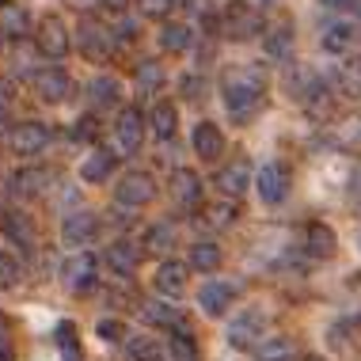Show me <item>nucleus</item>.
<instances>
[{"label":"nucleus","instance_id":"obj_1","mask_svg":"<svg viewBox=\"0 0 361 361\" xmlns=\"http://www.w3.org/2000/svg\"><path fill=\"white\" fill-rule=\"evenodd\" d=\"M221 92H224V111H228L236 122H247L251 114L259 111L267 80H262L259 69H232L228 76H224Z\"/></svg>","mask_w":361,"mask_h":361},{"label":"nucleus","instance_id":"obj_2","mask_svg":"<svg viewBox=\"0 0 361 361\" xmlns=\"http://www.w3.org/2000/svg\"><path fill=\"white\" fill-rule=\"evenodd\" d=\"M262 31V16L255 4L247 0H228L224 4V16H221V35L232 38V42H247Z\"/></svg>","mask_w":361,"mask_h":361},{"label":"nucleus","instance_id":"obj_3","mask_svg":"<svg viewBox=\"0 0 361 361\" xmlns=\"http://www.w3.org/2000/svg\"><path fill=\"white\" fill-rule=\"evenodd\" d=\"M152 198H156V179L149 171H126L118 179V187H114V202L126 209H141Z\"/></svg>","mask_w":361,"mask_h":361},{"label":"nucleus","instance_id":"obj_4","mask_svg":"<svg viewBox=\"0 0 361 361\" xmlns=\"http://www.w3.org/2000/svg\"><path fill=\"white\" fill-rule=\"evenodd\" d=\"M61 281H65V289H69V293H76V297L92 293L95 286H99V262H95V255H87V251L73 255L61 267Z\"/></svg>","mask_w":361,"mask_h":361},{"label":"nucleus","instance_id":"obj_5","mask_svg":"<svg viewBox=\"0 0 361 361\" xmlns=\"http://www.w3.org/2000/svg\"><path fill=\"white\" fill-rule=\"evenodd\" d=\"M35 42H38V54L54 57V61L73 50V35H69V27H65L61 16H46L42 23H38V31H35Z\"/></svg>","mask_w":361,"mask_h":361},{"label":"nucleus","instance_id":"obj_6","mask_svg":"<svg viewBox=\"0 0 361 361\" xmlns=\"http://www.w3.org/2000/svg\"><path fill=\"white\" fill-rule=\"evenodd\" d=\"M114 31L106 23H99V19H84L80 27H76V46H80L84 57H92V61H106L114 50Z\"/></svg>","mask_w":361,"mask_h":361},{"label":"nucleus","instance_id":"obj_7","mask_svg":"<svg viewBox=\"0 0 361 361\" xmlns=\"http://www.w3.org/2000/svg\"><path fill=\"white\" fill-rule=\"evenodd\" d=\"M50 141H54V130L46 122H23V126H16L12 137H8L16 156H38V152H46Z\"/></svg>","mask_w":361,"mask_h":361},{"label":"nucleus","instance_id":"obj_8","mask_svg":"<svg viewBox=\"0 0 361 361\" xmlns=\"http://www.w3.org/2000/svg\"><path fill=\"white\" fill-rule=\"evenodd\" d=\"M145 114L137 111V106H122L118 111V122H114V137H118V149L126 156H137L141 141H145Z\"/></svg>","mask_w":361,"mask_h":361},{"label":"nucleus","instance_id":"obj_9","mask_svg":"<svg viewBox=\"0 0 361 361\" xmlns=\"http://www.w3.org/2000/svg\"><path fill=\"white\" fill-rule=\"evenodd\" d=\"M99 236V217H95L92 209H73L65 213L61 221V240L69 243V247H84V243H92Z\"/></svg>","mask_w":361,"mask_h":361},{"label":"nucleus","instance_id":"obj_10","mask_svg":"<svg viewBox=\"0 0 361 361\" xmlns=\"http://www.w3.org/2000/svg\"><path fill=\"white\" fill-rule=\"evenodd\" d=\"M217 190L224 194V198H240V194H247L251 187H255V171H251L247 160H232L228 168L217 171Z\"/></svg>","mask_w":361,"mask_h":361},{"label":"nucleus","instance_id":"obj_11","mask_svg":"<svg viewBox=\"0 0 361 361\" xmlns=\"http://www.w3.org/2000/svg\"><path fill=\"white\" fill-rule=\"evenodd\" d=\"M255 190L267 206H278L281 198L289 194V171L281 164H262L259 175H255Z\"/></svg>","mask_w":361,"mask_h":361},{"label":"nucleus","instance_id":"obj_12","mask_svg":"<svg viewBox=\"0 0 361 361\" xmlns=\"http://www.w3.org/2000/svg\"><path fill=\"white\" fill-rule=\"evenodd\" d=\"M300 103H305L308 118H316V122L331 118V111H335V95H331V87L324 80H316V76H308V84L300 87Z\"/></svg>","mask_w":361,"mask_h":361},{"label":"nucleus","instance_id":"obj_13","mask_svg":"<svg viewBox=\"0 0 361 361\" xmlns=\"http://www.w3.org/2000/svg\"><path fill=\"white\" fill-rule=\"evenodd\" d=\"M187 270H190L187 262H175V259L160 262V270H156V278H152L156 293L168 297V300H179L183 293H187Z\"/></svg>","mask_w":361,"mask_h":361},{"label":"nucleus","instance_id":"obj_14","mask_svg":"<svg viewBox=\"0 0 361 361\" xmlns=\"http://www.w3.org/2000/svg\"><path fill=\"white\" fill-rule=\"evenodd\" d=\"M8 190L16 194V198H42L46 190H50V171L46 168H19L12 179H8Z\"/></svg>","mask_w":361,"mask_h":361},{"label":"nucleus","instance_id":"obj_15","mask_svg":"<svg viewBox=\"0 0 361 361\" xmlns=\"http://www.w3.org/2000/svg\"><path fill=\"white\" fill-rule=\"evenodd\" d=\"M262 327H267V316H262V312H240V316L228 324V346L247 350L262 335Z\"/></svg>","mask_w":361,"mask_h":361},{"label":"nucleus","instance_id":"obj_16","mask_svg":"<svg viewBox=\"0 0 361 361\" xmlns=\"http://www.w3.org/2000/svg\"><path fill=\"white\" fill-rule=\"evenodd\" d=\"M232 297H236V286H228V281H206V286L198 289V305L209 319H221L224 312H228Z\"/></svg>","mask_w":361,"mask_h":361},{"label":"nucleus","instance_id":"obj_17","mask_svg":"<svg viewBox=\"0 0 361 361\" xmlns=\"http://www.w3.org/2000/svg\"><path fill=\"white\" fill-rule=\"evenodd\" d=\"M202 179H198V171H190V168H179L171 175V198L179 202L183 209H198L202 206Z\"/></svg>","mask_w":361,"mask_h":361},{"label":"nucleus","instance_id":"obj_18","mask_svg":"<svg viewBox=\"0 0 361 361\" xmlns=\"http://www.w3.org/2000/svg\"><path fill=\"white\" fill-rule=\"evenodd\" d=\"M35 92L42 103H61L73 95V80H69V73H61V69H46V73L35 76Z\"/></svg>","mask_w":361,"mask_h":361},{"label":"nucleus","instance_id":"obj_19","mask_svg":"<svg viewBox=\"0 0 361 361\" xmlns=\"http://www.w3.org/2000/svg\"><path fill=\"white\" fill-rule=\"evenodd\" d=\"M106 267H111L114 274H122V278H133V274H137V267H141L137 243H133V240H114L111 247H106Z\"/></svg>","mask_w":361,"mask_h":361},{"label":"nucleus","instance_id":"obj_20","mask_svg":"<svg viewBox=\"0 0 361 361\" xmlns=\"http://www.w3.org/2000/svg\"><path fill=\"white\" fill-rule=\"evenodd\" d=\"M305 251L312 259H331L338 251V236H335V228L324 221H312L308 228H305Z\"/></svg>","mask_w":361,"mask_h":361},{"label":"nucleus","instance_id":"obj_21","mask_svg":"<svg viewBox=\"0 0 361 361\" xmlns=\"http://www.w3.org/2000/svg\"><path fill=\"white\" fill-rule=\"evenodd\" d=\"M194 152H198V160H217V156L224 152V133H221V126L217 122H198L194 126Z\"/></svg>","mask_w":361,"mask_h":361},{"label":"nucleus","instance_id":"obj_22","mask_svg":"<svg viewBox=\"0 0 361 361\" xmlns=\"http://www.w3.org/2000/svg\"><path fill=\"white\" fill-rule=\"evenodd\" d=\"M357 42V27L350 23V19H338V23H331L324 31V50L327 54H350Z\"/></svg>","mask_w":361,"mask_h":361},{"label":"nucleus","instance_id":"obj_23","mask_svg":"<svg viewBox=\"0 0 361 361\" xmlns=\"http://www.w3.org/2000/svg\"><path fill=\"white\" fill-rule=\"evenodd\" d=\"M141 319L145 324H152V327H179V308H171L168 305V297H160V300H141Z\"/></svg>","mask_w":361,"mask_h":361},{"label":"nucleus","instance_id":"obj_24","mask_svg":"<svg viewBox=\"0 0 361 361\" xmlns=\"http://www.w3.org/2000/svg\"><path fill=\"white\" fill-rule=\"evenodd\" d=\"M114 168H118V156L114 152H92L80 164V179L84 183H106L114 175Z\"/></svg>","mask_w":361,"mask_h":361},{"label":"nucleus","instance_id":"obj_25","mask_svg":"<svg viewBox=\"0 0 361 361\" xmlns=\"http://www.w3.org/2000/svg\"><path fill=\"white\" fill-rule=\"evenodd\" d=\"M149 130H152L160 141H168L171 133L179 130V111H175V103L160 99V103L152 106V114H149Z\"/></svg>","mask_w":361,"mask_h":361},{"label":"nucleus","instance_id":"obj_26","mask_svg":"<svg viewBox=\"0 0 361 361\" xmlns=\"http://www.w3.org/2000/svg\"><path fill=\"white\" fill-rule=\"evenodd\" d=\"M224 262V255H221V247L213 240H198L190 247V267L198 270V274H213V270H217Z\"/></svg>","mask_w":361,"mask_h":361},{"label":"nucleus","instance_id":"obj_27","mask_svg":"<svg viewBox=\"0 0 361 361\" xmlns=\"http://www.w3.org/2000/svg\"><path fill=\"white\" fill-rule=\"evenodd\" d=\"M87 99H92L95 106H118L122 84L114 80V76H95V80L87 84Z\"/></svg>","mask_w":361,"mask_h":361},{"label":"nucleus","instance_id":"obj_28","mask_svg":"<svg viewBox=\"0 0 361 361\" xmlns=\"http://www.w3.org/2000/svg\"><path fill=\"white\" fill-rule=\"evenodd\" d=\"M141 247H145V251H152V255H168V251L175 247V228H171L168 221L149 224V232H145Z\"/></svg>","mask_w":361,"mask_h":361},{"label":"nucleus","instance_id":"obj_29","mask_svg":"<svg viewBox=\"0 0 361 361\" xmlns=\"http://www.w3.org/2000/svg\"><path fill=\"white\" fill-rule=\"evenodd\" d=\"M168 350H171V361H198V338H194L183 324H179V327H171Z\"/></svg>","mask_w":361,"mask_h":361},{"label":"nucleus","instance_id":"obj_30","mask_svg":"<svg viewBox=\"0 0 361 361\" xmlns=\"http://www.w3.org/2000/svg\"><path fill=\"white\" fill-rule=\"evenodd\" d=\"M338 92H343L346 99H361V54L346 57V61L338 65Z\"/></svg>","mask_w":361,"mask_h":361},{"label":"nucleus","instance_id":"obj_31","mask_svg":"<svg viewBox=\"0 0 361 361\" xmlns=\"http://www.w3.org/2000/svg\"><path fill=\"white\" fill-rule=\"evenodd\" d=\"M190 27L187 23H164L160 27V50L164 54H187L190 50Z\"/></svg>","mask_w":361,"mask_h":361},{"label":"nucleus","instance_id":"obj_32","mask_svg":"<svg viewBox=\"0 0 361 361\" xmlns=\"http://www.w3.org/2000/svg\"><path fill=\"white\" fill-rule=\"evenodd\" d=\"M4 236L16 240V247H27V251L35 247V228L23 213H4Z\"/></svg>","mask_w":361,"mask_h":361},{"label":"nucleus","instance_id":"obj_33","mask_svg":"<svg viewBox=\"0 0 361 361\" xmlns=\"http://www.w3.org/2000/svg\"><path fill=\"white\" fill-rule=\"evenodd\" d=\"M255 357L259 361H297V346H293V338H267V343L255 346Z\"/></svg>","mask_w":361,"mask_h":361},{"label":"nucleus","instance_id":"obj_34","mask_svg":"<svg viewBox=\"0 0 361 361\" xmlns=\"http://www.w3.org/2000/svg\"><path fill=\"white\" fill-rule=\"evenodd\" d=\"M0 31L12 38V42H19V38L31 35V19H27L23 8H8L4 4V12H0Z\"/></svg>","mask_w":361,"mask_h":361},{"label":"nucleus","instance_id":"obj_35","mask_svg":"<svg viewBox=\"0 0 361 361\" xmlns=\"http://www.w3.org/2000/svg\"><path fill=\"white\" fill-rule=\"evenodd\" d=\"M267 54L274 57V61H289V54H293V23H278L274 31L267 35Z\"/></svg>","mask_w":361,"mask_h":361},{"label":"nucleus","instance_id":"obj_36","mask_svg":"<svg viewBox=\"0 0 361 361\" xmlns=\"http://www.w3.org/2000/svg\"><path fill=\"white\" fill-rule=\"evenodd\" d=\"M171 350L160 346V338H130V350H126V357L130 361H168Z\"/></svg>","mask_w":361,"mask_h":361},{"label":"nucleus","instance_id":"obj_37","mask_svg":"<svg viewBox=\"0 0 361 361\" xmlns=\"http://www.w3.org/2000/svg\"><path fill=\"white\" fill-rule=\"evenodd\" d=\"M206 213H209V224H213V228H228V224H236L240 206H236V198H224V194H221V202H213Z\"/></svg>","mask_w":361,"mask_h":361},{"label":"nucleus","instance_id":"obj_38","mask_svg":"<svg viewBox=\"0 0 361 361\" xmlns=\"http://www.w3.org/2000/svg\"><path fill=\"white\" fill-rule=\"evenodd\" d=\"M160 84H164L160 61H141V65H137V92H141V95H152Z\"/></svg>","mask_w":361,"mask_h":361},{"label":"nucleus","instance_id":"obj_39","mask_svg":"<svg viewBox=\"0 0 361 361\" xmlns=\"http://www.w3.org/2000/svg\"><path fill=\"white\" fill-rule=\"evenodd\" d=\"M19 278H23V267L16 262V255L0 251V289H16Z\"/></svg>","mask_w":361,"mask_h":361},{"label":"nucleus","instance_id":"obj_40","mask_svg":"<svg viewBox=\"0 0 361 361\" xmlns=\"http://www.w3.org/2000/svg\"><path fill=\"white\" fill-rule=\"evenodd\" d=\"M57 346H61L65 361H80V346H76V327L73 324H57Z\"/></svg>","mask_w":361,"mask_h":361},{"label":"nucleus","instance_id":"obj_41","mask_svg":"<svg viewBox=\"0 0 361 361\" xmlns=\"http://www.w3.org/2000/svg\"><path fill=\"white\" fill-rule=\"evenodd\" d=\"M338 145L361 152V118H346L343 126H338Z\"/></svg>","mask_w":361,"mask_h":361},{"label":"nucleus","instance_id":"obj_42","mask_svg":"<svg viewBox=\"0 0 361 361\" xmlns=\"http://www.w3.org/2000/svg\"><path fill=\"white\" fill-rule=\"evenodd\" d=\"M95 335H99L103 343H122V338H126V324H122V319H114V316H106V319L95 324Z\"/></svg>","mask_w":361,"mask_h":361},{"label":"nucleus","instance_id":"obj_43","mask_svg":"<svg viewBox=\"0 0 361 361\" xmlns=\"http://www.w3.org/2000/svg\"><path fill=\"white\" fill-rule=\"evenodd\" d=\"M99 137V126H95L92 114H84V118L73 122V141H95Z\"/></svg>","mask_w":361,"mask_h":361},{"label":"nucleus","instance_id":"obj_44","mask_svg":"<svg viewBox=\"0 0 361 361\" xmlns=\"http://www.w3.org/2000/svg\"><path fill=\"white\" fill-rule=\"evenodd\" d=\"M137 4H141V12H145V16L164 19V16L171 12V4H175V0H137Z\"/></svg>","mask_w":361,"mask_h":361},{"label":"nucleus","instance_id":"obj_45","mask_svg":"<svg viewBox=\"0 0 361 361\" xmlns=\"http://www.w3.org/2000/svg\"><path fill=\"white\" fill-rule=\"evenodd\" d=\"M183 92H187V99H202V92H206L202 76H198V80H194V76H187V80H183Z\"/></svg>","mask_w":361,"mask_h":361},{"label":"nucleus","instance_id":"obj_46","mask_svg":"<svg viewBox=\"0 0 361 361\" xmlns=\"http://www.w3.org/2000/svg\"><path fill=\"white\" fill-rule=\"evenodd\" d=\"M0 361H16V346H12V335H0Z\"/></svg>","mask_w":361,"mask_h":361},{"label":"nucleus","instance_id":"obj_47","mask_svg":"<svg viewBox=\"0 0 361 361\" xmlns=\"http://www.w3.org/2000/svg\"><path fill=\"white\" fill-rule=\"evenodd\" d=\"M350 198H354V206L361 209V171H354V179H350Z\"/></svg>","mask_w":361,"mask_h":361},{"label":"nucleus","instance_id":"obj_48","mask_svg":"<svg viewBox=\"0 0 361 361\" xmlns=\"http://www.w3.org/2000/svg\"><path fill=\"white\" fill-rule=\"evenodd\" d=\"M324 8H331V12H343V8H354L357 0H319Z\"/></svg>","mask_w":361,"mask_h":361},{"label":"nucleus","instance_id":"obj_49","mask_svg":"<svg viewBox=\"0 0 361 361\" xmlns=\"http://www.w3.org/2000/svg\"><path fill=\"white\" fill-rule=\"evenodd\" d=\"M12 103V87H8V80H0V111Z\"/></svg>","mask_w":361,"mask_h":361},{"label":"nucleus","instance_id":"obj_50","mask_svg":"<svg viewBox=\"0 0 361 361\" xmlns=\"http://www.w3.org/2000/svg\"><path fill=\"white\" fill-rule=\"evenodd\" d=\"M130 4H133V0H106V8H111V12H126Z\"/></svg>","mask_w":361,"mask_h":361},{"label":"nucleus","instance_id":"obj_51","mask_svg":"<svg viewBox=\"0 0 361 361\" xmlns=\"http://www.w3.org/2000/svg\"><path fill=\"white\" fill-rule=\"evenodd\" d=\"M0 335H12V324H8V316L0 312Z\"/></svg>","mask_w":361,"mask_h":361},{"label":"nucleus","instance_id":"obj_52","mask_svg":"<svg viewBox=\"0 0 361 361\" xmlns=\"http://www.w3.org/2000/svg\"><path fill=\"white\" fill-rule=\"evenodd\" d=\"M76 4H99V0H76Z\"/></svg>","mask_w":361,"mask_h":361},{"label":"nucleus","instance_id":"obj_53","mask_svg":"<svg viewBox=\"0 0 361 361\" xmlns=\"http://www.w3.org/2000/svg\"><path fill=\"white\" fill-rule=\"evenodd\" d=\"M259 4H278V0H259Z\"/></svg>","mask_w":361,"mask_h":361},{"label":"nucleus","instance_id":"obj_54","mask_svg":"<svg viewBox=\"0 0 361 361\" xmlns=\"http://www.w3.org/2000/svg\"><path fill=\"white\" fill-rule=\"evenodd\" d=\"M305 361H324V357H305Z\"/></svg>","mask_w":361,"mask_h":361},{"label":"nucleus","instance_id":"obj_55","mask_svg":"<svg viewBox=\"0 0 361 361\" xmlns=\"http://www.w3.org/2000/svg\"><path fill=\"white\" fill-rule=\"evenodd\" d=\"M0 8H4V0H0Z\"/></svg>","mask_w":361,"mask_h":361},{"label":"nucleus","instance_id":"obj_56","mask_svg":"<svg viewBox=\"0 0 361 361\" xmlns=\"http://www.w3.org/2000/svg\"><path fill=\"white\" fill-rule=\"evenodd\" d=\"M0 38H4V31H0Z\"/></svg>","mask_w":361,"mask_h":361}]
</instances>
